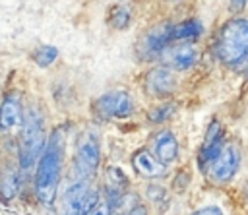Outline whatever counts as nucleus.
<instances>
[{
    "label": "nucleus",
    "mask_w": 248,
    "mask_h": 215,
    "mask_svg": "<svg viewBox=\"0 0 248 215\" xmlns=\"http://www.w3.org/2000/svg\"><path fill=\"white\" fill-rule=\"evenodd\" d=\"M62 165H64V132L62 128H58L46 139L45 151L33 174V190L43 205H52L56 198L62 176Z\"/></svg>",
    "instance_id": "nucleus-1"
},
{
    "label": "nucleus",
    "mask_w": 248,
    "mask_h": 215,
    "mask_svg": "<svg viewBox=\"0 0 248 215\" xmlns=\"http://www.w3.org/2000/svg\"><path fill=\"white\" fill-rule=\"evenodd\" d=\"M215 52L225 66L244 70L248 66V19H229L219 31Z\"/></svg>",
    "instance_id": "nucleus-2"
},
{
    "label": "nucleus",
    "mask_w": 248,
    "mask_h": 215,
    "mask_svg": "<svg viewBox=\"0 0 248 215\" xmlns=\"http://www.w3.org/2000/svg\"><path fill=\"white\" fill-rule=\"evenodd\" d=\"M45 145H46V136H45L41 110L29 107L23 114L21 138H19V170L23 174H35Z\"/></svg>",
    "instance_id": "nucleus-3"
},
{
    "label": "nucleus",
    "mask_w": 248,
    "mask_h": 215,
    "mask_svg": "<svg viewBox=\"0 0 248 215\" xmlns=\"http://www.w3.org/2000/svg\"><path fill=\"white\" fill-rule=\"evenodd\" d=\"M101 163V145L95 136L85 134L76 147L74 155V174L78 180H89L95 176Z\"/></svg>",
    "instance_id": "nucleus-4"
},
{
    "label": "nucleus",
    "mask_w": 248,
    "mask_h": 215,
    "mask_svg": "<svg viewBox=\"0 0 248 215\" xmlns=\"http://www.w3.org/2000/svg\"><path fill=\"white\" fill-rule=\"evenodd\" d=\"M93 112L99 118H126L134 112V101L126 91H108L93 101Z\"/></svg>",
    "instance_id": "nucleus-5"
},
{
    "label": "nucleus",
    "mask_w": 248,
    "mask_h": 215,
    "mask_svg": "<svg viewBox=\"0 0 248 215\" xmlns=\"http://www.w3.org/2000/svg\"><path fill=\"white\" fill-rule=\"evenodd\" d=\"M240 149L236 143H225L223 149L219 151V155L211 161V165L207 167V172L211 176L213 182L217 184H225L229 182L236 170H238V165H240Z\"/></svg>",
    "instance_id": "nucleus-6"
},
{
    "label": "nucleus",
    "mask_w": 248,
    "mask_h": 215,
    "mask_svg": "<svg viewBox=\"0 0 248 215\" xmlns=\"http://www.w3.org/2000/svg\"><path fill=\"white\" fill-rule=\"evenodd\" d=\"M172 25L170 23H157L155 27H151L149 31H145V35L141 37L140 45H138V54L141 58H151L159 52H163L169 43L172 41Z\"/></svg>",
    "instance_id": "nucleus-7"
},
{
    "label": "nucleus",
    "mask_w": 248,
    "mask_h": 215,
    "mask_svg": "<svg viewBox=\"0 0 248 215\" xmlns=\"http://www.w3.org/2000/svg\"><path fill=\"white\" fill-rule=\"evenodd\" d=\"M161 58H163V64L169 66L170 70L182 72V70H188L198 64L200 50H198V46H194L190 43H180L174 46H167L161 52Z\"/></svg>",
    "instance_id": "nucleus-8"
},
{
    "label": "nucleus",
    "mask_w": 248,
    "mask_h": 215,
    "mask_svg": "<svg viewBox=\"0 0 248 215\" xmlns=\"http://www.w3.org/2000/svg\"><path fill=\"white\" fill-rule=\"evenodd\" d=\"M89 180H76L72 182L60 201H58V207H56V215H81V209H83V201L89 194Z\"/></svg>",
    "instance_id": "nucleus-9"
},
{
    "label": "nucleus",
    "mask_w": 248,
    "mask_h": 215,
    "mask_svg": "<svg viewBox=\"0 0 248 215\" xmlns=\"http://www.w3.org/2000/svg\"><path fill=\"white\" fill-rule=\"evenodd\" d=\"M176 89V77L169 66H155L145 76V91L153 97H169Z\"/></svg>",
    "instance_id": "nucleus-10"
},
{
    "label": "nucleus",
    "mask_w": 248,
    "mask_h": 215,
    "mask_svg": "<svg viewBox=\"0 0 248 215\" xmlns=\"http://www.w3.org/2000/svg\"><path fill=\"white\" fill-rule=\"evenodd\" d=\"M223 138H225V134H223V128H221L219 120H213L207 128V134H205V138L202 141V147H200V153H198V165H200L202 170H207L211 161L223 149V145H225Z\"/></svg>",
    "instance_id": "nucleus-11"
},
{
    "label": "nucleus",
    "mask_w": 248,
    "mask_h": 215,
    "mask_svg": "<svg viewBox=\"0 0 248 215\" xmlns=\"http://www.w3.org/2000/svg\"><path fill=\"white\" fill-rule=\"evenodd\" d=\"M23 114L25 112H23L21 97L17 93L6 95L0 103V130L2 132H12L14 128L21 126Z\"/></svg>",
    "instance_id": "nucleus-12"
},
{
    "label": "nucleus",
    "mask_w": 248,
    "mask_h": 215,
    "mask_svg": "<svg viewBox=\"0 0 248 215\" xmlns=\"http://www.w3.org/2000/svg\"><path fill=\"white\" fill-rule=\"evenodd\" d=\"M132 167L140 176H145V178H159V176H165L167 172V167L147 149H141L132 157Z\"/></svg>",
    "instance_id": "nucleus-13"
},
{
    "label": "nucleus",
    "mask_w": 248,
    "mask_h": 215,
    "mask_svg": "<svg viewBox=\"0 0 248 215\" xmlns=\"http://www.w3.org/2000/svg\"><path fill=\"white\" fill-rule=\"evenodd\" d=\"M153 153H155V157L163 165H169V163L176 161V157H178V141H176V136L170 130L159 132L155 136V139H153Z\"/></svg>",
    "instance_id": "nucleus-14"
},
{
    "label": "nucleus",
    "mask_w": 248,
    "mask_h": 215,
    "mask_svg": "<svg viewBox=\"0 0 248 215\" xmlns=\"http://www.w3.org/2000/svg\"><path fill=\"white\" fill-rule=\"evenodd\" d=\"M19 190V172L14 167H6L0 172V194L4 200H12Z\"/></svg>",
    "instance_id": "nucleus-15"
},
{
    "label": "nucleus",
    "mask_w": 248,
    "mask_h": 215,
    "mask_svg": "<svg viewBox=\"0 0 248 215\" xmlns=\"http://www.w3.org/2000/svg\"><path fill=\"white\" fill-rule=\"evenodd\" d=\"M202 33V23L198 19H184L182 23L174 25L172 29V39L186 41V39H196Z\"/></svg>",
    "instance_id": "nucleus-16"
},
{
    "label": "nucleus",
    "mask_w": 248,
    "mask_h": 215,
    "mask_svg": "<svg viewBox=\"0 0 248 215\" xmlns=\"http://www.w3.org/2000/svg\"><path fill=\"white\" fill-rule=\"evenodd\" d=\"M58 56V48L52 46V45H43L39 46L35 52H33V62L39 66V68H46L50 66Z\"/></svg>",
    "instance_id": "nucleus-17"
},
{
    "label": "nucleus",
    "mask_w": 248,
    "mask_h": 215,
    "mask_svg": "<svg viewBox=\"0 0 248 215\" xmlns=\"http://www.w3.org/2000/svg\"><path fill=\"white\" fill-rule=\"evenodd\" d=\"M130 23V10L126 6H118L114 12H112V17H110V25L114 29H126Z\"/></svg>",
    "instance_id": "nucleus-18"
},
{
    "label": "nucleus",
    "mask_w": 248,
    "mask_h": 215,
    "mask_svg": "<svg viewBox=\"0 0 248 215\" xmlns=\"http://www.w3.org/2000/svg\"><path fill=\"white\" fill-rule=\"evenodd\" d=\"M174 112V107L172 105H161V107H155L147 112V118L153 122V124H159L163 120H167L170 114Z\"/></svg>",
    "instance_id": "nucleus-19"
},
{
    "label": "nucleus",
    "mask_w": 248,
    "mask_h": 215,
    "mask_svg": "<svg viewBox=\"0 0 248 215\" xmlns=\"http://www.w3.org/2000/svg\"><path fill=\"white\" fill-rule=\"evenodd\" d=\"M89 215H112V207H110V203H108L107 200H103V201H99V203L91 209Z\"/></svg>",
    "instance_id": "nucleus-20"
},
{
    "label": "nucleus",
    "mask_w": 248,
    "mask_h": 215,
    "mask_svg": "<svg viewBox=\"0 0 248 215\" xmlns=\"http://www.w3.org/2000/svg\"><path fill=\"white\" fill-rule=\"evenodd\" d=\"M192 215H223V211L219 207H215V205H207V207H202V209L194 211Z\"/></svg>",
    "instance_id": "nucleus-21"
},
{
    "label": "nucleus",
    "mask_w": 248,
    "mask_h": 215,
    "mask_svg": "<svg viewBox=\"0 0 248 215\" xmlns=\"http://www.w3.org/2000/svg\"><path fill=\"white\" fill-rule=\"evenodd\" d=\"M126 215H149V211H147V207L145 205H134L132 209H128V213Z\"/></svg>",
    "instance_id": "nucleus-22"
},
{
    "label": "nucleus",
    "mask_w": 248,
    "mask_h": 215,
    "mask_svg": "<svg viewBox=\"0 0 248 215\" xmlns=\"http://www.w3.org/2000/svg\"><path fill=\"white\" fill-rule=\"evenodd\" d=\"M246 2H248V0H231V10H232L234 14H238V12H242V10H244Z\"/></svg>",
    "instance_id": "nucleus-23"
}]
</instances>
